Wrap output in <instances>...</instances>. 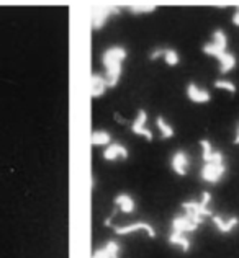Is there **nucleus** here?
I'll return each mask as SVG.
<instances>
[{
    "mask_svg": "<svg viewBox=\"0 0 239 258\" xmlns=\"http://www.w3.org/2000/svg\"><path fill=\"white\" fill-rule=\"evenodd\" d=\"M129 155L128 149L120 144V142H112L110 146H107L102 152V157L107 162H117V160H126Z\"/></svg>",
    "mask_w": 239,
    "mask_h": 258,
    "instance_id": "nucleus-12",
    "label": "nucleus"
},
{
    "mask_svg": "<svg viewBox=\"0 0 239 258\" xmlns=\"http://www.w3.org/2000/svg\"><path fill=\"white\" fill-rule=\"evenodd\" d=\"M120 13V9L117 7H108V5H104V7H93L90 10V26L92 30H100L104 28V26L108 23V20L110 17L117 15Z\"/></svg>",
    "mask_w": 239,
    "mask_h": 258,
    "instance_id": "nucleus-6",
    "label": "nucleus"
},
{
    "mask_svg": "<svg viewBox=\"0 0 239 258\" xmlns=\"http://www.w3.org/2000/svg\"><path fill=\"white\" fill-rule=\"evenodd\" d=\"M215 88H218V90H224L228 93H236V85L231 82V80L218 79V80H215Z\"/></svg>",
    "mask_w": 239,
    "mask_h": 258,
    "instance_id": "nucleus-19",
    "label": "nucleus"
},
{
    "mask_svg": "<svg viewBox=\"0 0 239 258\" xmlns=\"http://www.w3.org/2000/svg\"><path fill=\"white\" fill-rule=\"evenodd\" d=\"M156 127H158V131L161 134V138L162 139H170V138H174V134H175V129L174 126L169 123V121H166L162 116H158L156 118Z\"/></svg>",
    "mask_w": 239,
    "mask_h": 258,
    "instance_id": "nucleus-17",
    "label": "nucleus"
},
{
    "mask_svg": "<svg viewBox=\"0 0 239 258\" xmlns=\"http://www.w3.org/2000/svg\"><path fill=\"white\" fill-rule=\"evenodd\" d=\"M211 195L203 191L200 200H190L182 203V213L175 214L170 221L169 237L167 240L170 245L177 247L182 252H188L192 248V239L190 235L197 232L207 217H211L215 213L210 209Z\"/></svg>",
    "mask_w": 239,
    "mask_h": 258,
    "instance_id": "nucleus-1",
    "label": "nucleus"
},
{
    "mask_svg": "<svg viewBox=\"0 0 239 258\" xmlns=\"http://www.w3.org/2000/svg\"><path fill=\"white\" fill-rule=\"evenodd\" d=\"M92 258H121V245L117 240H108L92 253Z\"/></svg>",
    "mask_w": 239,
    "mask_h": 258,
    "instance_id": "nucleus-13",
    "label": "nucleus"
},
{
    "mask_svg": "<svg viewBox=\"0 0 239 258\" xmlns=\"http://www.w3.org/2000/svg\"><path fill=\"white\" fill-rule=\"evenodd\" d=\"M234 144H239V124H237V129H236V136H234Z\"/></svg>",
    "mask_w": 239,
    "mask_h": 258,
    "instance_id": "nucleus-21",
    "label": "nucleus"
},
{
    "mask_svg": "<svg viewBox=\"0 0 239 258\" xmlns=\"http://www.w3.org/2000/svg\"><path fill=\"white\" fill-rule=\"evenodd\" d=\"M170 168L179 176H185L190 170V155L185 151H175L170 155Z\"/></svg>",
    "mask_w": 239,
    "mask_h": 258,
    "instance_id": "nucleus-8",
    "label": "nucleus"
},
{
    "mask_svg": "<svg viewBox=\"0 0 239 258\" xmlns=\"http://www.w3.org/2000/svg\"><path fill=\"white\" fill-rule=\"evenodd\" d=\"M90 142L92 146H100V147H107L112 144V134L105 131V129H95L90 134Z\"/></svg>",
    "mask_w": 239,
    "mask_h": 258,
    "instance_id": "nucleus-15",
    "label": "nucleus"
},
{
    "mask_svg": "<svg viewBox=\"0 0 239 258\" xmlns=\"http://www.w3.org/2000/svg\"><path fill=\"white\" fill-rule=\"evenodd\" d=\"M202 49L207 56L218 59L220 74H229L236 67V56L228 51V35L223 30L218 28L211 33V39L203 44Z\"/></svg>",
    "mask_w": 239,
    "mask_h": 258,
    "instance_id": "nucleus-3",
    "label": "nucleus"
},
{
    "mask_svg": "<svg viewBox=\"0 0 239 258\" xmlns=\"http://www.w3.org/2000/svg\"><path fill=\"white\" fill-rule=\"evenodd\" d=\"M113 205L123 214H133L136 211V201L129 193L121 191L113 198Z\"/></svg>",
    "mask_w": 239,
    "mask_h": 258,
    "instance_id": "nucleus-14",
    "label": "nucleus"
},
{
    "mask_svg": "<svg viewBox=\"0 0 239 258\" xmlns=\"http://www.w3.org/2000/svg\"><path fill=\"white\" fill-rule=\"evenodd\" d=\"M110 84L105 76H102L99 72H93L90 76V97L92 98H100L110 90Z\"/></svg>",
    "mask_w": 239,
    "mask_h": 258,
    "instance_id": "nucleus-11",
    "label": "nucleus"
},
{
    "mask_svg": "<svg viewBox=\"0 0 239 258\" xmlns=\"http://www.w3.org/2000/svg\"><path fill=\"white\" fill-rule=\"evenodd\" d=\"M129 131L134 136H139V138L146 139V141H153V131L148 124V113L145 110H139L136 118L129 123Z\"/></svg>",
    "mask_w": 239,
    "mask_h": 258,
    "instance_id": "nucleus-7",
    "label": "nucleus"
},
{
    "mask_svg": "<svg viewBox=\"0 0 239 258\" xmlns=\"http://www.w3.org/2000/svg\"><path fill=\"white\" fill-rule=\"evenodd\" d=\"M185 93H187L188 100L192 101V103H197V105H205V103H208V101L211 100V95H210V92L207 90V88L200 87L199 84H195V82L187 84Z\"/></svg>",
    "mask_w": 239,
    "mask_h": 258,
    "instance_id": "nucleus-9",
    "label": "nucleus"
},
{
    "mask_svg": "<svg viewBox=\"0 0 239 258\" xmlns=\"http://www.w3.org/2000/svg\"><path fill=\"white\" fill-rule=\"evenodd\" d=\"M162 60L169 67H175L177 64L180 62V56H179V52H177V49H174V47H164Z\"/></svg>",
    "mask_w": 239,
    "mask_h": 258,
    "instance_id": "nucleus-18",
    "label": "nucleus"
},
{
    "mask_svg": "<svg viewBox=\"0 0 239 258\" xmlns=\"http://www.w3.org/2000/svg\"><path fill=\"white\" fill-rule=\"evenodd\" d=\"M200 147H202V159H203V167H202L200 176L205 183L216 185V183H220L223 180V176L228 172L226 162H224V155H223V152L216 151L208 139H202Z\"/></svg>",
    "mask_w": 239,
    "mask_h": 258,
    "instance_id": "nucleus-2",
    "label": "nucleus"
},
{
    "mask_svg": "<svg viewBox=\"0 0 239 258\" xmlns=\"http://www.w3.org/2000/svg\"><path fill=\"white\" fill-rule=\"evenodd\" d=\"M233 23H234L236 26H239V9L234 12V15H233Z\"/></svg>",
    "mask_w": 239,
    "mask_h": 258,
    "instance_id": "nucleus-20",
    "label": "nucleus"
},
{
    "mask_svg": "<svg viewBox=\"0 0 239 258\" xmlns=\"http://www.w3.org/2000/svg\"><path fill=\"white\" fill-rule=\"evenodd\" d=\"M128 57V51L125 46H110L102 52V66L105 69V77L112 88L120 84L123 76V66Z\"/></svg>",
    "mask_w": 239,
    "mask_h": 258,
    "instance_id": "nucleus-4",
    "label": "nucleus"
},
{
    "mask_svg": "<svg viewBox=\"0 0 239 258\" xmlns=\"http://www.w3.org/2000/svg\"><path fill=\"white\" fill-rule=\"evenodd\" d=\"M113 230L115 234L121 237L133 235V234H146L149 239H154L156 237V229L145 221H136L131 224H125V226H113Z\"/></svg>",
    "mask_w": 239,
    "mask_h": 258,
    "instance_id": "nucleus-5",
    "label": "nucleus"
},
{
    "mask_svg": "<svg viewBox=\"0 0 239 258\" xmlns=\"http://www.w3.org/2000/svg\"><path fill=\"white\" fill-rule=\"evenodd\" d=\"M215 227L220 230L221 234H229L234 229L239 227V217L236 216H221V214H213L211 216Z\"/></svg>",
    "mask_w": 239,
    "mask_h": 258,
    "instance_id": "nucleus-10",
    "label": "nucleus"
},
{
    "mask_svg": "<svg viewBox=\"0 0 239 258\" xmlns=\"http://www.w3.org/2000/svg\"><path fill=\"white\" fill-rule=\"evenodd\" d=\"M158 7L154 4H148V2H131L128 4V12L133 13V15H146V13L154 12Z\"/></svg>",
    "mask_w": 239,
    "mask_h": 258,
    "instance_id": "nucleus-16",
    "label": "nucleus"
}]
</instances>
